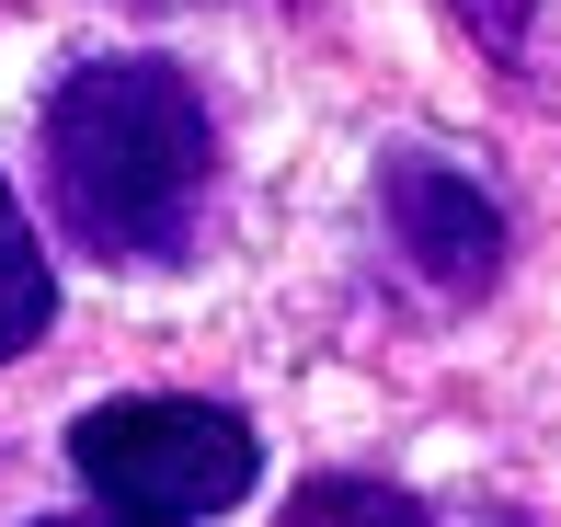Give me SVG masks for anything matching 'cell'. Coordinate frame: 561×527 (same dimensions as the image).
Returning a JSON list of instances; mask_svg holds the SVG:
<instances>
[{
    "instance_id": "cell-5",
    "label": "cell",
    "mask_w": 561,
    "mask_h": 527,
    "mask_svg": "<svg viewBox=\"0 0 561 527\" xmlns=\"http://www.w3.org/2000/svg\"><path fill=\"white\" fill-rule=\"evenodd\" d=\"M58 321V275H46V253H35V230H23V195L0 184V367L23 356V344Z\"/></svg>"
},
{
    "instance_id": "cell-2",
    "label": "cell",
    "mask_w": 561,
    "mask_h": 527,
    "mask_svg": "<svg viewBox=\"0 0 561 527\" xmlns=\"http://www.w3.org/2000/svg\"><path fill=\"white\" fill-rule=\"evenodd\" d=\"M69 470L115 527H195L264 482V436L229 401H92L69 424Z\"/></svg>"
},
{
    "instance_id": "cell-7",
    "label": "cell",
    "mask_w": 561,
    "mask_h": 527,
    "mask_svg": "<svg viewBox=\"0 0 561 527\" xmlns=\"http://www.w3.org/2000/svg\"><path fill=\"white\" fill-rule=\"evenodd\" d=\"M424 527H527V516H493V505H481V516H424Z\"/></svg>"
},
{
    "instance_id": "cell-4",
    "label": "cell",
    "mask_w": 561,
    "mask_h": 527,
    "mask_svg": "<svg viewBox=\"0 0 561 527\" xmlns=\"http://www.w3.org/2000/svg\"><path fill=\"white\" fill-rule=\"evenodd\" d=\"M447 12L504 81H527V92L561 104V0H447Z\"/></svg>"
},
{
    "instance_id": "cell-8",
    "label": "cell",
    "mask_w": 561,
    "mask_h": 527,
    "mask_svg": "<svg viewBox=\"0 0 561 527\" xmlns=\"http://www.w3.org/2000/svg\"><path fill=\"white\" fill-rule=\"evenodd\" d=\"M46 527H81V516H46ZM92 527H115V516H92Z\"/></svg>"
},
{
    "instance_id": "cell-1",
    "label": "cell",
    "mask_w": 561,
    "mask_h": 527,
    "mask_svg": "<svg viewBox=\"0 0 561 527\" xmlns=\"http://www.w3.org/2000/svg\"><path fill=\"white\" fill-rule=\"evenodd\" d=\"M35 149H46V195H58L69 241L104 264H172L218 184V127L195 104V81L161 58H81L46 92Z\"/></svg>"
},
{
    "instance_id": "cell-3",
    "label": "cell",
    "mask_w": 561,
    "mask_h": 527,
    "mask_svg": "<svg viewBox=\"0 0 561 527\" xmlns=\"http://www.w3.org/2000/svg\"><path fill=\"white\" fill-rule=\"evenodd\" d=\"M378 207H390L401 253H413V275H436V298H481L504 264V207L481 172L436 161V149H390L378 161Z\"/></svg>"
},
{
    "instance_id": "cell-6",
    "label": "cell",
    "mask_w": 561,
    "mask_h": 527,
    "mask_svg": "<svg viewBox=\"0 0 561 527\" xmlns=\"http://www.w3.org/2000/svg\"><path fill=\"white\" fill-rule=\"evenodd\" d=\"M287 527H424L413 493H390V482H355V470H333V482H310L287 505Z\"/></svg>"
}]
</instances>
